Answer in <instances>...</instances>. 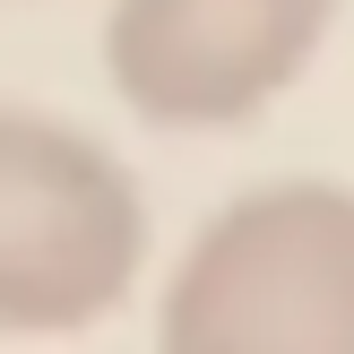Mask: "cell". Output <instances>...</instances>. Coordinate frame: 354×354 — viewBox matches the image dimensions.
Instances as JSON below:
<instances>
[{"mask_svg": "<svg viewBox=\"0 0 354 354\" xmlns=\"http://www.w3.org/2000/svg\"><path fill=\"white\" fill-rule=\"evenodd\" d=\"M156 354H354V190L259 182L199 225Z\"/></svg>", "mask_w": 354, "mask_h": 354, "instance_id": "obj_1", "label": "cell"}, {"mask_svg": "<svg viewBox=\"0 0 354 354\" xmlns=\"http://www.w3.org/2000/svg\"><path fill=\"white\" fill-rule=\"evenodd\" d=\"M147 268V199L86 130L0 104V337H78Z\"/></svg>", "mask_w": 354, "mask_h": 354, "instance_id": "obj_2", "label": "cell"}, {"mask_svg": "<svg viewBox=\"0 0 354 354\" xmlns=\"http://www.w3.org/2000/svg\"><path fill=\"white\" fill-rule=\"evenodd\" d=\"M337 0H113L104 78L147 130H242L320 61Z\"/></svg>", "mask_w": 354, "mask_h": 354, "instance_id": "obj_3", "label": "cell"}]
</instances>
